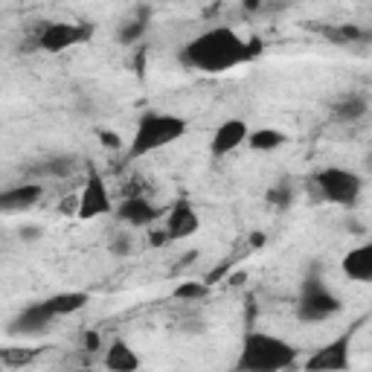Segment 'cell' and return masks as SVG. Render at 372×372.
Masks as SVG:
<instances>
[{
	"instance_id": "1",
	"label": "cell",
	"mask_w": 372,
	"mask_h": 372,
	"mask_svg": "<svg viewBox=\"0 0 372 372\" xmlns=\"http://www.w3.org/2000/svg\"><path fill=\"white\" fill-rule=\"evenodd\" d=\"M262 38H241L239 33L227 26H215L209 33L192 38L183 47L180 58L186 67L201 70V73H224L233 70L244 61H253L256 55H262Z\"/></svg>"
},
{
	"instance_id": "2",
	"label": "cell",
	"mask_w": 372,
	"mask_h": 372,
	"mask_svg": "<svg viewBox=\"0 0 372 372\" xmlns=\"http://www.w3.org/2000/svg\"><path fill=\"white\" fill-rule=\"evenodd\" d=\"M297 363V349L283 337H273L265 332H247L241 355H239V369L244 372H279Z\"/></svg>"
},
{
	"instance_id": "3",
	"label": "cell",
	"mask_w": 372,
	"mask_h": 372,
	"mask_svg": "<svg viewBox=\"0 0 372 372\" xmlns=\"http://www.w3.org/2000/svg\"><path fill=\"white\" fill-rule=\"evenodd\" d=\"M183 134H186V119H183V116L148 111V114H143L140 122H137V131H134V140H131L128 158H131V160H134V158H146V154H151V151L172 146V143L180 140Z\"/></svg>"
},
{
	"instance_id": "4",
	"label": "cell",
	"mask_w": 372,
	"mask_h": 372,
	"mask_svg": "<svg viewBox=\"0 0 372 372\" xmlns=\"http://www.w3.org/2000/svg\"><path fill=\"white\" fill-rule=\"evenodd\" d=\"M314 190L329 204L355 207L358 198H361V192H363V180H361V175H355L349 169L329 166V169H323V172L314 175Z\"/></svg>"
},
{
	"instance_id": "5",
	"label": "cell",
	"mask_w": 372,
	"mask_h": 372,
	"mask_svg": "<svg viewBox=\"0 0 372 372\" xmlns=\"http://www.w3.org/2000/svg\"><path fill=\"white\" fill-rule=\"evenodd\" d=\"M344 302L337 300V294L323 283L320 276H308L300 291V320L305 323H320L337 314Z\"/></svg>"
},
{
	"instance_id": "6",
	"label": "cell",
	"mask_w": 372,
	"mask_h": 372,
	"mask_svg": "<svg viewBox=\"0 0 372 372\" xmlns=\"http://www.w3.org/2000/svg\"><path fill=\"white\" fill-rule=\"evenodd\" d=\"M111 212V192H108V183L102 175L90 172L82 192H79V209L76 215L82 221H90V219H102V215Z\"/></svg>"
},
{
	"instance_id": "7",
	"label": "cell",
	"mask_w": 372,
	"mask_h": 372,
	"mask_svg": "<svg viewBox=\"0 0 372 372\" xmlns=\"http://www.w3.org/2000/svg\"><path fill=\"white\" fill-rule=\"evenodd\" d=\"M90 38V26L84 23H47L38 33V47L47 53H61Z\"/></svg>"
},
{
	"instance_id": "8",
	"label": "cell",
	"mask_w": 372,
	"mask_h": 372,
	"mask_svg": "<svg viewBox=\"0 0 372 372\" xmlns=\"http://www.w3.org/2000/svg\"><path fill=\"white\" fill-rule=\"evenodd\" d=\"M308 372H344L349 369V334H340L334 344L317 349L305 361Z\"/></svg>"
},
{
	"instance_id": "9",
	"label": "cell",
	"mask_w": 372,
	"mask_h": 372,
	"mask_svg": "<svg viewBox=\"0 0 372 372\" xmlns=\"http://www.w3.org/2000/svg\"><path fill=\"white\" fill-rule=\"evenodd\" d=\"M198 227H201V219H198L195 207L186 198L175 201L172 209H169V215H166V236H169V241L190 239V236L198 233Z\"/></svg>"
},
{
	"instance_id": "10",
	"label": "cell",
	"mask_w": 372,
	"mask_h": 372,
	"mask_svg": "<svg viewBox=\"0 0 372 372\" xmlns=\"http://www.w3.org/2000/svg\"><path fill=\"white\" fill-rule=\"evenodd\" d=\"M247 122L244 119H227L221 122L219 128H215L212 140H209V151H212V158H224V154L236 151L244 140H247Z\"/></svg>"
},
{
	"instance_id": "11",
	"label": "cell",
	"mask_w": 372,
	"mask_h": 372,
	"mask_svg": "<svg viewBox=\"0 0 372 372\" xmlns=\"http://www.w3.org/2000/svg\"><path fill=\"white\" fill-rule=\"evenodd\" d=\"M53 320H55L53 308L47 305V300H41V302L26 305L23 312L15 317V323H12V332H15V334H38V332H44V329H47Z\"/></svg>"
},
{
	"instance_id": "12",
	"label": "cell",
	"mask_w": 372,
	"mask_h": 372,
	"mask_svg": "<svg viewBox=\"0 0 372 372\" xmlns=\"http://www.w3.org/2000/svg\"><path fill=\"white\" fill-rule=\"evenodd\" d=\"M116 212H119V219L126 221V224H131V227H148V224L158 221V215H160V209H154V204H148L140 195L126 198V201L119 204Z\"/></svg>"
},
{
	"instance_id": "13",
	"label": "cell",
	"mask_w": 372,
	"mask_h": 372,
	"mask_svg": "<svg viewBox=\"0 0 372 372\" xmlns=\"http://www.w3.org/2000/svg\"><path fill=\"white\" fill-rule=\"evenodd\" d=\"M38 201H41V186H35V183L12 186V190L0 192V212H23Z\"/></svg>"
},
{
	"instance_id": "14",
	"label": "cell",
	"mask_w": 372,
	"mask_h": 372,
	"mask_svg": "<svg viewBox=\"0 0 372 372\" xmlns=\"http://www.w3.org/2000/svg\"><path fill=\"white\" fill-rule=\"evenodd\" d=\"M344 273L355 283H369L372 279V244H361L344 256Z\"/></svg>"
},
{
	"instance_id": "15",
	"label": "cell",
	"mask_w": 372,
	"mask_h": 372,
	"mask_svg": "<svg viewBox=\"0 0 372 372\" xmlns=\"http://www.w3.org/2000/svg\"><path fill=\"white\" fill-rule=\"evenodd\" d=\"M105 366L116 372H134L140 366V358L134 355V349L126 340H114V346L108 349V358H105Z\"/></svg>"
},
{
	"instance_id": "16",
	"label": "cell",
	"mask_w": 372,
	"mask_h": 372,
	"mask_svg": "<svg viewBox=\"0 0 372 372\" xmlns=\"http://www.w3.org/2000/svg\"><path fill=\"white\" fill-rule=\"evenodd\" d=\"M87 294L84 291H65V294H55V297H50L47 300V305L53 308V314L55 317H65V314H76V312H82V308L87 305Z\"/></svg>"
},
{
	"instance_id": "17",
	"label": "cell",
	"mask_w": 372,
	"mask_h": 372,
	"mask_svg": "<svg viewBox=\"0 0 372 372\" xmlns=\"http://www.w3.org/2000/svg\"><path fill=\"white\" fill-rule=\"evenodd\" d=\"M244 143H251L253 151H273V148H279L285 143V134L276 131V128H256V131L247 134Z\"/></svg>"
},
{
	"instance_id": "18",
	"label": "cell",
	"mask_w": 372,
	"mask_h": 372,
	"mask_svg": "<svg viewBox=\"0 0 372 372\" xmlns=\"http://www.w3.org/2000/svg\"><path fill=\"white\" fill-rule=\"evenodd\" d=\"M323 35L332 38V41H337V44H352V41L366 38L363 29H361V26H352V23H344V26H326Z\"/></svg>"
},
{
	"instance_id": "19",
	"label": "cell",
	"mask_w": 372,
	"mask_h": 372,
	"mask_svg": "<svg viewBox=\"0 0 372 372\" xmlns=\"http://www.w3.org/2000/svg\"><path fill=\"white\" fill-rule=\"evenodd\" d=\"M207 294H209V285H207V283H195V279H186V283H180V285L172 291L175 300H186V302L204 300Z\"/></svg>"
},
{
	"instance_id": "20",
	"label": "cell",
	"mask_w": 372,
	"mask_h": 372,
	"mask_svg": "<svg viewBox=\"0 0 372 372\" xmlns=\"http://www.w3.org/2000/svg\"><path fill=\"white\" fill-rule=\"evenodd\" d=\"M291 198H294V190H291L288 183H276V186H270V190H268V201L273 207H279V209H288Z\"/></svg>"
},
{
	"instance_id": "21",
	"label": "cell",
	"mask_w": 372,
	"mask_h": 372,
	"mask_svg": "<svg viewBox=\"0 0 372 372\" xmlns=\"http://www.w3.org/2000/svg\"><path fill=\"white\" fill-rule=\"evenodd\" d=\"M146 18H137V21H131V23H126L119 29V41L122 44H137L140 38H143V33H146Z\"/></svg>"
},
{
	"instance_id": "22",
	"label": "cell",
	"mask_w": 372,
	"mask_h": 372,
	"mask_svg": "<svg viewBox=\"0 0 372 372\" xmlns=\"http://www.w3.org/2000/svg\"><path fill=\"white\" fill-rule=\"evenodd\" d=\"M363 114H366V99H349V102H344V105L337 108L340 119H358Z\"/></svg>"
},
{
	"instance_id": "23",
	"label": "cell",
	"mask_w": 372,
	"mask_h": 372,
	"mask_svg": "<svg viewBox=\"0 0 372 372\" xmlns=\"http://www.w3.org/2000/svg\"><path fill=\"white\" fill-rule=\"evenodd\" d=\"M230 268H233V262H230V259H227V262H221L219 268H212V270H209V273L204 276V283H207V285H215V283H221V279L227 276V270H230Z\"/></svg>"
},
{
	"instance_id": "24",
	"label": "cell",
	"mask_w": 372,
	"mask_h": 372,
	"mask_svg": "<svg viewBox=\"0 0 372 372\" xmlns=\"http://www.w3.org/2000/svg\"><path fill=\"white\" fill-rule=\"evenodd\" d=\"M82 340H84V349H87V352H97V349L102 346V337H99L97 332H84Z\"/></svg>"
},
{
	"instance_id": "25",
	"label": "cell",
	"mask_w": 372,
	"mask_h": 372,
	"mask_svg": "<svg viewBox=\"0 0 372 372\" xmlns=\"http://www.w3.org/2000/svg\"><path fill=\"white\" fill-rule=\"evenodd\" d=\"M99 140H102L105 148H119V146H122L119 134H114V131H99Z\"/></svg>"
},
{
	"instance_id": "26",
	"label": "cell",
	"mask_w": 372,
	"mask_h": 372,
	"mask_svg": "<svg viewBox=\"0 0 372 372\" xmlns=\"http://www.w3.org/2000/svg\"><path fill=\"white\" fill-rule=\"evenodd\" d=\"M148 244H151V247H163V244H169V236H166V230H151V236H148Z\"/></svg>"
},
{
	"instance_id": "27",
	"label": "cell",
	"mask_w": 372,
	"mask_h": 372,
	"mask_svg": "<svg viewBox=\"0 0 372 372\" xmlns=\"http://www.w3.org/2000/svg\"><path fill=\"white\" fill-rule=\"evenodd\" d=\"M76 209H79V195L61 201V212H65V215H76Z\"/></svg>"
},
{
	"instance_id": "28",
	"label": "cell",
	"mask_w": 372,
	"mask_h": 372,
	"mask_svg": "<svg viewBox=\"0 0 372 372\" xmlns=\"http://www.w3.org/2000/svg\"><path fill=\"white\" fill-rule=\"evenodd\" d=\"M111 251H114L116 256H126V253H128V239L122 236L119 241H114V244H111Z\"/></svg>"
},
{
	"instance_id": "29",
	"label": "cell",
	"mask_w": 372,
	"mask_h": 372,
	"mask_svg": "<svg viewBox=\"0 0 372 372\" xmlns=\"http://www.w3.org/2000/svg\"><path fill=\"white\" fill-rule=\"evenodd\" d=\"M38 236H41L38 227H26V230H21V239H38Z\"/></svg>"
},
{
	"instance_id": "30",
	"label": "cell",
	"mask_w": 372,
	"mask_h": 372,
	"mask_svg": "<svg viewBox=\"0 0 372 372\" xmlns=\"http://www.w3.org/2000/svg\"><path fill=\"white\" fill-rule=\"evenodd\" d=\"M251 244H253V247H262V244H265V236H262V233H253V236H251Z\"/></svg>"
},
{
	"instance_id": "31",
	"label": "cell",
	"mask_w": 372,
	"mask_h": 372,
	"mask_svg": "<svg viewBox=\"0 0 372 372\" xmlns=\"http://www.w3.org/2000/svg\"><path fill=\"white\" fill-rule=\"evenodd\" d=\"M262 0H244V9H259Z\"/></svg>"
}]
</instances>
